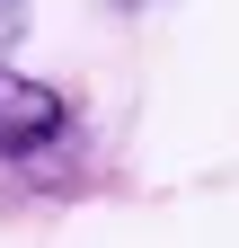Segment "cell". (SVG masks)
<instances>
[{
    "mask_svg": "<svg viewBox=\"0 0 239 248\" xmlns=\"http://www.w3.org/2000/svg\"><path fill=\"white\" fill-rule=\"evenodd\" d=\"M18 27H27V0H0V53L18 45Z\"/></svg>",
    "mask_w": 239,
    "mask_h": 248,
    "instance_id": "7a4b0ae2",
    "label": "cell"
},
{
    "mask_svg": "<svg viewBox=\"0 0 239 248\" xmlns=\"http://www.w3.org/2000/svg\"><path fill=\"white\" fill-rule=\"evenodd\" d=\"M62 124H71V107L53 98L45 80H9V71H0V151H9V160L62 142Z\"/></svg>",
    "mask_w": 239,
    "mask_h": 248,
    "instance_id": "6da1fadb",
    "label": "cell"
}]
</instances>
